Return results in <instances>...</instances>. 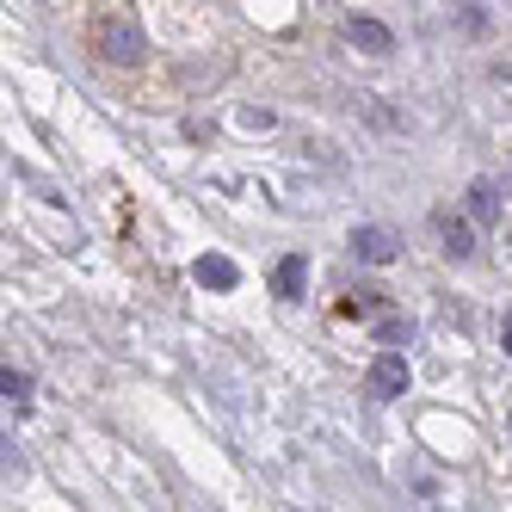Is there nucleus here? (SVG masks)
<instances>
[{
  "label": "nucleus",
  "instance_id": "obj_1",
  "mask_svg": "<svg viewBox=\"0 0 512 512\" xmlns=\"http://www.w3.org/2000/svg\"><path fill=\"white\" fill-rule=\"evenodd\" d=\"M142 31L130 25V13H112V19H99V56H112V62H124V68H136L142 62Z\"/></svg>",
  "mask_w": 512,
  "mask_h": 512
},
{
  "label": "nucleus",
  "instance_id": "obj_2",
  "mask_svg": "<svg viewBox=\"0 0 512 512\" xmlns=\"http://www.w3.org/2000/svg\"><path fill=\"white\" fill-rule=\"evenodd\" d=\"M401 389H408V358H401V352H383V358L371 364V395H377V401H395Z\"/></svg>",
  "mask_w": 512,
  "mask_h": 512
},
{
  "label": "nucleus",
  "instance_id": "obj_3",
  "mask_svg": "<svg viewBox=\"0 0 512 512\" xmlns=\"http://www.w3.org/2000/svg\"><path fill=\"white\" fill-rule=\"evenodd\" d=\"M432 229H438V241H445L451 260H469V253H475V229L463 223L457 210H438V216H432Z\"/></svg>",
  "mask_w": 512,
  "mask_h": 512
},
{
  "label": "nucleus",
  "instance_id": "obj_4",
  "mask_svg": "<svg viewBox=\"0 0 512 512\" xmlns=\"http://www.w3.org/2000/svg\"><path fill=\"white\" fill-rule=\"evenodd\" d=\"M395 247H401V241H395L389 229H352V253H358L364 266H389Z\"/></svg>",
  "mask_w": 512,
  "mask_h": 512
},
{
  "label": "nucleus",
  "instance_id": "obj_5",
  "mask_svg": "<svg viewBox=\"0 0 512 512\" xmlns=\"http://www.w3.org/2000/svg\"><path fill=\"white\" fill-rule=\"evenodd\" d=\"M192 278H198L204 290H235V284H241V266L223 260V253H204V260L192 266Z\"/></svg>",
  "mask_w": 512,
  "mask_h": 512
},
{
  "label": "nucleus",
  "instance_id": "obj_6",
  "mask_svg": "<svg viewBox=\"0 0 512 512\" xmlns=\"http://www.w3.org/2000/svg\"><path fill=\"white\" fill-rule=\"evenodd\" d=\"M272 284H278V297H290V303H297V297H303V284H309V266L297 260V253H290V260H278Z\"/></svg>",
  "mask_w": 512,
  "mask_h": 512
},
{
  "label": "nucleus",
  "instance_id": "obj_7",
  "mask_svg": "<svg viewBox=\"0 0 512 512\" xmlns=\"http://www.w3.org/2000/svg\"><path fill=\"white\" fill-rule=\"evenodd\" d=\"M469 216H475V223H494V216H500V192L488 186V179L469 186Z\"/></svg>",
  "mask_w": 512,
  "mask_h": 512
},
{
  "label": "nucleus",
  "instance_id": "obj_8",
  "mask_svg": "<svg viewBox=\"0 0 512 512\" xmlns=\"http://www.w3.org/2000/svg\"><path fill=\"white\" fill-rule=\"evenodd\" d=\"M346 38H352V44H364V50H377V56L389 50V31H383L377 19H352V25H346Z\"/></svg>",
  "mask_w": 512,
  "mask_h": 512
},
{
  "label": "nucleus",
  "instance_id": "obj_9",
  "mask_svg": "<svg viewBox=\"0 0 512 512\" xmlns=\"http://www.w3.org/2000/svg\"><path fill=\"white\" fill-rule=\"evenodd\" d=\"M408 334H414V327L401 321V315H383V321H377V340H383V346H401Z\"/></svg>",
  "mask_w": 512,
  "mask_h": 512
},
{
  "label": "nucleus",
  "instance_id": "obj_10",
  "mask_svg": "<svg viewBox=\"0 0 512 512\" xmlns=\"http://www.w3.org/2000/svg\"><path fill=\"white\" fill-rule=\"evenodd\" d=\"M0 389H7V401H31V377L13 371V364H7V377H0Z\"/></svg>",
  "mask_w": 512,
  "mask_h": 512
},
{
  "label": "nucleus",
  "instance_id": "obj_11",
  "mask_svg": "<svg viewBox=\"0 0 512 512\" xmlns=\"http://www.w3.org/2000/svg\"><path fill=\"white\" fill-rule=\"evenodd\" d=\"M500 340H506V352H512V315H506V327H500Z\"/></svg>",
  "mask_w": 512,
  "mask_h": 512
}]
</instances>
